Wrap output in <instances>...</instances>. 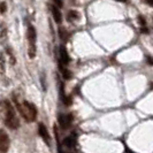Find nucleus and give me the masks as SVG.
Masks as SVG:
<instances>
[{
	"mask_svg": "<svg viewBox=\"0 0 153 153\" xmlns=\"http://www.w3.org/2000/svg\"><path fill=\"white\" fill-rule=\"evenodd\" d=\"M17 109L23 119L28 122H33L37 117V108L33 104L29 101H23L22 104H17Z\"/></svg>",
	"mask_w": 153,
	"mask_h": 153,
	"instance_id": "obj_1",
	"label": "nucleus"
},
{
	"mask_svg": "<svg viewBox=\"0 0 153 153\" xmlns=\"http://www.w3.org/2000/svg\"><path fill=\"white\" fill-rule=\"evenodd\" d=\"M75 144H76V140H75L74 136H69V137H66L63 139V145L69 147V149H73Z\"/></svg>",
	"mask_w": 153,
	"mask_h": 153,
	"instance_id": "obj_9",
	"label": "nucleus"
},
{
	"mask_svg": "<svg viewBox=\"0 0 153 153\" xmlns=\"http://www.w3.org/2000/svg\"><path fill=\"white\" fill-rule=\"evenodd\" d=\"M71 121H73L71 115H63V114L59 115V123H60V126H61L63 129L68 128L69 126H70V123H71Z\"/></svg>",
	"mask_w": 153,
	"mask_h": 153,
	"instance_id": "obj_6",
	"label": "nucleus"
},
{
	"mask_svg": "<svg viewBox=\"0 0 153 153\" xmlns=\"http://www.w3.org/2000/svg\"><path fill=\"white\" fill-rule=\"evenodd\" d=\"M54 2L56 4L58 7H62V1L61 0H54Z\"/></svg>",
	"mask_w": 153,
	"mask_h": 153,
	"instance_id": "obj_12",
	"label": "nucleus"
},
{
	"mask_svg": "<svg viewBox=\"0 0 153 153\" xmlns=\"http://www.w3.org/2000/svg\"><path fill=\"white\" fill-rule=\"evenodd\" d=\"M60 61L62 62V65H68L70 62V58H69V54L67 52V50L61 46L60 47Z\"/></svg>",
	"mask_w": 153,
	"mask_h": 153,
	"instance_id": "obj_7",
	"label": "nucleus"
},
{
	"mask_svg": "<svg viewBox=\"0 0 153 153\" xmlns=\"http://www.w3.org/2000/svg\"><path fill=\"white\" fill-rule=\"evenodd\" d=\"M144 1H145L149 6H153V0H144Z\"/></svg>",
	"mask_w": 153,
	"mask_h": 153,
	"instance_id": "obj_14",
	"label": "nucleus"
},
{
	"mask_svg": "<svg viewBox=\"0 0 153 153\" xmlns=\"http://www.w3.org/2000/svg\"><path fill=\"white\" fill-rule=\"evenodd\" d=\"M5 12H6V4L1 2L0 4V13H5Z\"/></svg>",
	"mask_w": 153,
	"mask_h": 153,
	"instance_id": "obj_11",
	"label": "nucleus"
},
{
	"mask_svg": "<svg viewBox=\"0 0 153 153\" xmlns=\"http://www.w3.org/2000/svg\"><path fill=\"white\" fill-rule=\"evenodd\" d=\"M27 38H28V43H29V48H28V54H29V58L33 59L35 55H36V51H37V47H36V42H37V32L36 29L29 25L28 27V31H27Z\"/></svg>",
	"mask_w": 153,
	"mask_h": 153,
	"instance_id": "obj_3",
	"label": "nucleus"
},
{
	"mask_svg": "<svg viewBox=\"0 0 153 153\" xmlns=\"http://www.w3.org/2000/svg\"><path fill=\"white\" fill-rule=\"evenodd\" d=\"M138 20H139V23H140L142 25H145V20H144L143 17H140V16H139V17H138Z\"/></svg>",
	"mask_w": 153,
	"mask_h": 153,
	"instance_id": "obj_13",
	"label": "nucleus"
},
{
	"mask_svg": "<svg viewBox=\"0 0 153 153\" xmlns=\"http://www.w3.org/2000/svg\"><path fill=\"white\" fill-rule=\"evenodd\" d=\"M5 107H6V113H5V121L4 122H5L7 128L12 129V130H15L20 127V120L16 116L15 111L9 101H5Z\"/></svg>",
	"mask_w": 153,
	"mask_h": 153,
	"instance_id": "obj_2",
	"label": "nucleus"
},
{
	"mask_svg": "<svg viewBox=\"0 0 153 153\" xmlns=\"http://www.w3.org/2000/svg\"><path fill=\"white\" fill-rule=\"evenodd\" d=\"M147 63L153 66V58H150V56H149V58H147Z\"/></svg>",
	"mask_w": 153,
	"mask_h": 153,
	"instance_id": "obj_15",
	"label": "nucleus"
},
{
	"mask_svg": "<svg viewBox=\"0 0 153 153\" xmlns=\"http://www.w3.org/2000/svg\"><path fill=\"white\" fill-rule=\"evenodd\" d=\"M38 132L39 135H40V137L44 139V142H45L47 145H50V140H51V138H50V134H48V131L46 129V127L43 124V123H39L38 126Z\"/></svg>",
	"mask_w": 153,
	"mask_h": 153,
	"instance_id": "obj_5",
	"label": "nucleus"
},
{
	"mask_svg": "<svg viewBox=\"0 0 153 153\" xmlns=\"http://www.w3.org/2000/svg\"><path fill=\"white\" fill-rule=\"evenodd\" d=\"M9 144H10V140H9L7 132L5 130H2V129H0V152H7L8 149H9Z\"/></svg>",
	"mask_w": 153,
	"mask_h": 153,
	"instance_id": "obj_4",
	"label": "nucleus"
},
{
	"mask_svg": "<svg viewBox=\"0 0 153 153\" xmlns=\"http://www.w3.org/2000/svg\"><path fill=\"white\" fill-rule=\"evenodd\" d=\"M116 1H120V2H124L126 0H116Z\"/></svg>",
	"mask_w": 153,
	"mask_h": 153,
	"instance_id": "obj_16",
	"label": "nucleus"
},
{
	"mask_svg": "<svg viewBox=\"0 0 153 153\" xmlns=\"http://www.w3.org/2000/svg\"><path fill=\"white\" fill-rule=\"evenodd\" d=\"M78 17H79V15H78V13H77L76 10H69V12H68L67 20H68V21H70V22H74V21H76Z\"/></svg>",
	"mask_w": 153,
	"mask_h": 153,
	"instance_id": "obj_10",
	"label": "nucleus"
},
{
	"mask_svg": "<svg viewBox=\"0 0 153 153\" xmlns=\"http://www.w3.org/2000/svg\"><path fill=\"white\" fill-rule=\"evenodd\" d=\"M51 9H52V14H53L54 21H55L56 23H61L62 15H61V12L59 10V8L55 7V6H52V7H51Z\"/></svg>",
	"mask_w": 153,
	"mask_h": 153,
	"instance_id": "obj_8",
	"label": "nucleus"
}]
</instances>
